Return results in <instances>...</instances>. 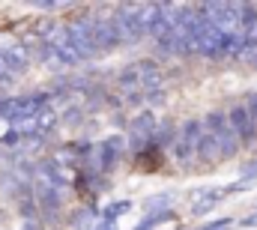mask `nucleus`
<instances>
[{
	"mask_svg": "<svg viewBox=\"0 0 257 230\" xmlns=\"http://www.w3.org/2000/svg\"><path fill=\"white\" fill-rule=\"evenodd\" d=\"M72 227L75 230H90L93 227V212H90V209H78V215H72Z\"/></svg>",
	"mask_w": 257,
	"mask_h": 230,
	"instance_id": "nucleus-8",
	"label": "nucleus"
},
{
	"mask_svg": "<svg viewBox=\"0 0 257 230\" xmlns=\"http://www.w3.org/2000/svg\"><path fill=\"white\" fill-rule=\"evenodd\" d=\"M227 227H230V218H215L209 224H200L197 230H227Z\"/></svg>",
	"mask_w": 257,
	"mask_h": 230,
	"instance_id": "nucleus-10",
	"label": "nucleus"
},
{
	"mask_svg": "<svg viewBox=\"0 0 257 230\" xmlns=\"http://www.w3.org/2000/svg\"><path fill=\"white\" fill-rule=\"evenodd\" d=\"M174 200H177V194H174V191H162V194L147 197V200H144V209H150V215H156V212H171Z\"/></svg>",
	"mask_w": 257,
	"mask_h": 230,
	"instance_id": "nucleus-6",
	"label": "nucleus"
},
{
	"mask_svg": "<svg viewBox=\"0 0 257 230\" xmlns=\"http://www.w3.org/2000/svg\"><path fill=\"white\" fill-rule=\"evenodd\" d=\"M242 179H257V159H254V162H248V165L242 168Z\"/></svg>",
	"mask_w": 257,
	"mask_h": 230,
	"instance_id": "nucleus-11",
	"label": "nucleus"
},
{
	"mask_svg": "<svg viewBox=\"0 0 257 230\" xmlns=\"http://www.w3.org/2000/svg\"><path fill=\"white\" fill-rule=\"evenodd\" d=\"M227 117H230V126H233V132L239 135V141H251V138H254L257 117L248 111V105H236Z\"/></svg>",
	"mask_w": 257,
	"mask_h": 230,
	"instance_id": "nucleus-4",
	"label": "nucleus"
},
{
	"mask_svg": "<svg viewBox=\"0 0 257 230\" xmlns=\"http://www.w3.org/2000/svg\"><path fill=\"white\" fill-rule=\"evenodd\" d=\"M200 135H203V123H200V120H186V123L180 126V135L174 138V153H177L180 162H189L192 156H197Z\"/></svg>",
	"mask_w": 257,
	"mask_h": 230,
	"instance_id": "nucleus-3",
	"label": "nucleus"
},
{
	"mask_svg": "<svg viewBox=\"0 0 257 230\" xmlns=\"http://www.w3.org/2000/svg\"><path fill=\"white\" fill-rule=\"evenodd\" d=\"M66 30H69V39H72L75 51L81 54V60H90V57L99 54V45H96V36H93V24H90V18H78V21L66 24Z\"/></svg>",
	"mask_w": 257,
	"mask_h": 230,
	"instance_id": "nucleus-2",
	"label": "nucleus"
},
{
	"mask_svg": "<svg viewBox=\"0 0 257 230\" xmlns=\"http://www.w3.org/2000/svg\"><path fill=\"white\" fill-rule=\"evenodd\" d=\"M12 75H18V72H15V66H12V60L0 51V81H9Z\"/></svg>",
	"mask_w": 257,
	"mask_h": 230,
	"instance_id": "nucleus-9",
	"label": "nucleus"
},
{
	"mask_svg": "<svg viewBox=\"0 0 257 230\" xmlns=\"http://www.w3.org/2000/svg\"><path fill=\"white\" fill-rule=\"evenodd\" d=\"M123 150H126V144H123V138H120V135L105 138V141H102V147H99V171H111V168H117V162H120Z\"/></svg>",
	"mask_w": 257,
	"mask_h": 230,
	"instance_id": "nucleus-5",
	"label": "nucleus"
},
{
	"mask_svg": "<svg viewBox=\"0 0 257 230\" xmlns=\"http://www.w3.org/2000/svg\"><path fill=\"white\" fill-rule=\"evenodd\" d=\"M99 230H117V224H105V221H102V224H99Z\"/></svg>",
	"mask_w": 257,
	"mask_h": 230,
	"instance_id": "nucleus-12",
	"label": "nucleus"
},
{
	"mask_svg": "<svg viewBox=\"0 0 257 230\" xmlns=\"http://www.w3.org/2000/svg\"><path fill=\"white\" fill-rule=\"evenodd\" d=\"M128 209H132V203H128V200H117V203L105 206V212H102V221H105V224H114V221H117L123 212H128Z\"/></svg>",
	"mask_w": 257,
	"mask_h": 230,
	"instance_id": "nucleus-7",
	"label": "nucleus"
},
{
	"mask_svg": "<svg viewBox=\"0 0 257 230\" xmlns=\"http://www.w3.org/2000/svg\"><path fill=\"white\" fill-rule=\"evenodd\" d=\"M236 147H239V135L233 132L230 117L209 114L203 120V135H200V144H197V159L203 165L230 159L236 153Z\"/></svg>",
	"mask_w": 257,
	"mask_h": 230,
	"instance_id": "nucleus-1",
	"label": "nucleus"
}]
</instances>
